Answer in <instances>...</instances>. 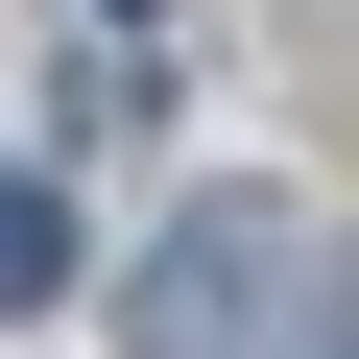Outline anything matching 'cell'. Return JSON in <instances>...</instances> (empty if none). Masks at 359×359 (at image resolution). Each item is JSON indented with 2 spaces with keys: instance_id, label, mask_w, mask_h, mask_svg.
I'll use <instances>...</instances> for the list:
<instances>
[{
  "instance_id": "cell-1",
  "label": "cell",
  "mask_w": 359,
  "mask_h": 359,
  "mask_svg": "<svg viewBox=\"0 0 359 359\" xmlns=\"http://www.w3.org/2000/svg\"><path fill=\"white\" fill-rule=\"evenodd\" d=\"M287 264H311L287 192H192V216H168V264L120 287V335H144V359H287Z\"/></svg>"
},
{
  "instance_id": "cell-2",
  "label": "cell",
  "mask_w": 359,
  "mask_h": 359,
  "mask_svg": "<svg viewBox=\"0 0 359 359\" xmlns=\"http://www.w3.org/2000/svg\"><path fill=\"white\" fill-rule=\"evenodd\" d=\"M287 359H359V264H335V311H311V335H287Z\"/></svg>"
}]
</instances>
